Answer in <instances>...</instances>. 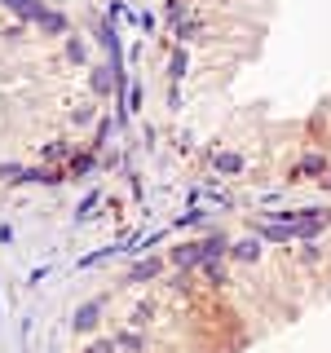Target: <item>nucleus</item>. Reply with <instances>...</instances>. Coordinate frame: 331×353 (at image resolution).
Here are the masks:
<instances>
[{
  "label": "nucleus",
  "mask_w": 331,
  "mask_h": 353,
  "mask_svg": "<svg viewBox=\"0 0 331 353\" xmlns=\"http://www.w3.org/2000/svg\"><path fill=\"white\" fill-rule=\"evenodd\" d=\"M208 256H203V239H190V243H181V248H172L168 252V265H177V270H199Z\"/></svg>",
  "instance_id": "1"
},
{
  "label": "nucleus",
  "mask_w": 331,
  "mask_h": 353,
  "mask_svg": "<svg viewBox=\"0 0 331 353\" xmlns=\"http://www.w3.org/2000/svg\"><path fill=\"white\" fill-rule=\"evenodd\" d=\"M102 309H106V296H93V301H84L80 309H75V336H84V331H97V318H102Z\"/></svg>",
  "instance_id": "2"
},
{
  "label": "nucleus",
  "mask_w": 331,
  "mask_h": 353,
  "mask_svg": "<svg viewBox=\"0 0 331 353\" xmlns=\"http://www.w3.org/2000/svg\"><path fill=\"white\" fill-rule=\"evenodd\" d=\"M261 256H265V243H261V234H248V239L230 243V261H234V265H257Z\"/></svg>",
  "instance_id": "3"
},
{
  "label": "nucleus",
  "mask_w": 331,
  "mask_h": 353,
  "mask_svg": "<svg viewBox=\"0 0 331 353\" xmlns=\"http://www.w3.org/2000/svg\"><path fill=\"white\" fill-rule=\"evenodd\" d=\"M163 274V261L159 256H146V261H137L132 270L119 279V287H141V283H150V279H159Z\"/></svg>",
  "instance_id": "4"
},
{
  "label": "nucleus",
  "mask_w": 331,
  "mask_h": 353,
  "mask_svg": "<svg viewBox=\"0 0 331 353\" xmlns=\"http://www.w3.org/2000/svg\"><path fill=\"white\" fill-rule=\"evenodd\" d=\"M212 168L225 172V176H239L243 168H248V159H243L239 150H217V154H212Z\"/></svg>",
  "instance_id": "5"
},
{
  "label": "nucleus",
  "mask_w": 331,
  "mask_h": 353,
  "mask_svg": "<svg viewBox=\"0 0 331 353\" xmlns=\"http://www.w3.org/2000/svg\"><path fill=\"white\" fill-rule=\"evenodd\" d=\"M185 75H190V44H177V49H172V62H168V80L181 84Z\"/></svg>",
  "instance_id": "6"
},
{
  "label": "nucleus",
  "mask_w": 331,
  "mask_h": 353,
  "mask_svg": "<svg viewBox=\"0 0 331 353\" xmlns=\"http://www.w3.org/2000/svg\"><path fill=\"white\" fill-rule=\"evenodd\" d=\"M66 154H71V141H49V146H44V163L66 159Z\"/></svg>",
  "instance_id": "7"
},
{
  "label": "nucleus",
  "mask_w": 331,
  "mask_h": 353,
  "mask_svg": "<svg viewBox=\"0 0 331 353\" xmlns=\"http://www.w3.org/2000/svg\"><path fill=\"white\" fill-rule=\"evenodd\" d=\"M71 124H75V128H88V124H93V106H88V102L75 106V110H71Z\"/></svg>",
  "instance_id": "8"
}]
</instances>
